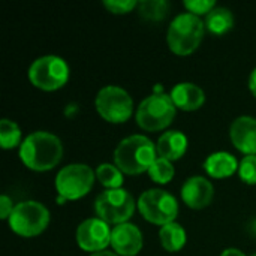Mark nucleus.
Listing matches in <instances>:
<instances>
[{"instance_id": "obj_1", "label": "nucleus", "mask_w": 256, "mask_h": 256, "mask_svg": "<svg viewBox=\"0 0 256 256\" xmlns=\"http://www.w3.org/2000/svg\"><path fill=\"white\" fill-rule=\"evenodd\" d=\"M63 158V144L51 132L38 130L27 135L20 146V159L30 170L45 172L56 168Z\"/></svg>"}, {"instance_id": "obj_2", "label": "nucleus", "mask_w": 256, "mask_h": 256, "mask_svg": "<svg viewBox=\"0 0 256 256\" xmlns=\"http://www.w3.org/2000/svg\"><path fill=\"white\" fill-rule=\"evenodd\" d=\"M156 146L144 135H130L118 142L114 150V165L128 176H140L150 170L156 160Z\"/></svg>"}, {"instance_id": "obj_3", "label": "nucleus", "mask_w": 256, "mask_h": 256, "mask_svg": "<svg viewBox=\"0 0 256 256\" xmlns=\"http://www.w3.org/2000/svg\"><path fill=\"white\" fill-rule=\"evenodd\" d=\"M177 106L174 105L170 94L162 92L159 86L154 93L147 96L136 108L135 120L142 130L159 132L165 130L176 118Z\"/></svg>"}, {"instance_id": "obj_4", "label": "nucleus", "mask_w": 256, "mask_h": 256, "mask_svg": "<svg viewBox=\"0 0 256 256\" xmlns=\"http://www.w3.org/2000/svg\"><path fill=\"white\" fill-rule=\"evenodd\" d=\"M204 33H206L204 21L200 16L186 12L177 15L171 21L166 33V42L174 54L190 56L200 48L204 39Z\"/></svg>"}, {"instance_id": "obj_5", "label": "nucleus", "mask_w": 256, "mask_h": 256, "mask_svg": "<svg viewBox=\"0 0 256 256\" xmlns=\"http://www.w3.org/2000/svg\"><path fill=\"white\" fill-rule=\"evenodd\" d=\"M96 172L86 164H70L63 166L56 176L57 202L76 201L84 198L93 189Z\"/></svg>"}, {"instance_id": "obj_6", "label": "nucleus", "mask_w": 256, "mask_h": 256, "mask_svg": "<svg viewBox=\"0 0 256 256\" xmlns=\"http://www.w3.org/2000/svg\"><path fill=\"white\" fill-rule=\"evenodd\" d=\"M50 210L39 201H22L15 204L8 219L9 228L20 237L32 238L40 236L50 225Z\"/></svg>"}, {"instance_id": "obj_7", "label": "nucleus", "mask_w": 256, "mask_h": 256, "mask_svg": "<svg viewBox=\"0 0 256 256\" xmlns=\"http://www.w3.org/2000/svg\"><path fill=\"white\" fill-rule=\"evenodd\" d=\"M136 202L126 189H105L94 200V212L108 225L126 224L135 213Z\"/></svg>"}, {"instance_id": "obj_8", "label": "nucleus", "mask_w": 256, "mask_h": 256, "mask_svg": "<svg viewBox=\"0 0 256 256\" xmlns=\"http://www.w3.org/2000/svg\"><path fill=\"white\" fill-rule=\"evenodd\" d=\"M28 80L39 90L56 92L68 82L69 66L58 56H42L30 64Z\"/></svg>"}, {"instance_id": "obj_9", "label": "nucleus", "mask_w": 256, "mask_h": 256, "mask_svg": "<svg viewBox=\"0 0 256 256\" xmlns=\"http://www.w3.org/2000/svg\"><path fill=\"white\" fill-rule=\"evenodd\" d=\"M136 207L141 216L153 225H168L178 216L177 200L162 189H148L138 198Z\"/></svg>"}, {"instance_id": "obj_10", "label": "nucleus", "mask_w": 256, "mask_h": 256, "mask_svg": "<svg viewBox=\"0 0 256 256\" xmlns=\"http://www.w3.org/2000/svg\"><path fill=\"white\" fill-rule=\"evenodd\" d=\"M98 114L108 123H126L134 112L132 96L118 86H106L99 90L94 99Z\"/></svg>"}, {"instance_id": "obj_11", "label": "nucleus", "mask_w": 256, "mask_h": 256, "mask_svg": "<svg viewBox=\"0 0 256 256\" xmlns=\"http://www.w3.org/2000/svg\"><path fill=\"white\" fill-rule=\"evenodd\" d=\"M111 228L99 218H90L76 228V243L81 250L96 254L111 246Z\"/></svg>"}, {"instance_id": "obj_12", "label": "nucleus", "mask_w": 256, "mask_h": 256, "mask_svg": "<svg viewBox=\"0 0 256 256\" xmlns=\"http://www.w3.org/2000/svg\"><path fill=\"white\" fill-rule=\"evenodd\" d=\"M144 246L141 230L130 224H122L111 231V248L118 256H136Z\"/></svg>"}, {"instance_id": "obj_13", "label": "nucleus", "mask_w": 256, "mask_h": 256, "mask_svg": "<svg viewBox=\"0 0 256 256\" xmlns=\"http://www.w3.org/2000/svg\"><path fill=\"white\" fill-rule=\"evenodd\" d=\"M214 188L210 180L202 176L189 177L182 186V200L192 210H202L212 204Z\"/></svg>"}, {"instance_id": "obj_14", "label": "nucleus", "mask_w": 256, "mask_h": 256, "mask_svg": "<svg viewBox=\"0 0 256 256\" xmlns=\"http://www.w3.org/2000/svg\"><path fill=\"white\" fill-rule=\"evenodd\" d=\"M230 138L234 147L246 156L256 154V118L250 116L237 117L230 128Z\"/></svg>"}, {"instance_id": "obj_15", "label": "nucleus", "mask_w": 256, "mask_h": 256, "mask_svg": "<svg viewBox=\"0 0 256 256\" xmlns=\"http://www.w3.org/2000/svg\"><path fill=\"white\" fill-rule=\"evenodd\" d=\"M177 110L182 111H196L206 104L204 90L194 82H178L172 87L170 93Z\"/></svg>"}, {"instance_id": "obj_16", "label": "nucleus", "mask_w": 256, "mask_h": 256, "mask_svg": "<svg viewBox=\"0 0 256 256\" xmlns=\"http://www.w3.org/2000/svg\"><path fill=\"white\" fill-rule=\"evenodd\" d=\"M186 150H188V136L180 130L164 132L156 142L158 156L170 162L182 159Z\"/></svg>"}, {"instance_id": "obj_17", "label": "nucleus", "mask_w": 256, "mask_h": 256, "mask_svg": "<svg viewBox=\"0 0 256 256\" xmlns=\"http://www.w3.org/2000/svg\"><path fill=\"white\" fill-rule=\"evenodd\" d=\"M238 160L234 154L228 152H216L212 153L206 162H204V170L212 178H228L234 176L238 171Z\"/></svg>"}, {"instance_id": "obj_18", "label": "nucleus", "mask_w": 256, "mask_h": 256, "mask_svg": "<svg viewBox=\"0 0 256 256\" xmlns=\"http://www.w3.org/2000/svg\"><path fill=\"white\" fill-rule=\"evenodd\" d=\"M159 240H160L162 248L166 252L176 254V252H180L184 248L188 236H186L184 228L180 224L172 222V224L164 225L159 230Z\"/></svg>"}, {"instance_id": "obj_19", "label": "nucleus", "mask_w": 256, "mask_h": 256, "mask_svg": "<svg viewBox=\"0 0 256 256\" xmlns=\"http://www.w3.org/2000/svg\"><path fill=\"white\" fill-rule=\"evenodd\" d=\"M206 28L214 36H224L234 27V15L228 8L216 6L206 16Z\"/></svg>"}, {"instance_id": "obj_20", "label": "nucleus", "mask_w": 256, "mask_h": 256, "mask_svg": "<svg viewBox=\"0 0 256 256\" xmlns=\"http://www.w3.org/2000/svg\"><path fill=\"white\" fill-rule=\"evenodd\" d=\"M22 144V134L20 126L9 120L2 118L0 122V146L3 150H10Z\"/></svg>"}, {"instance_id": "obj_21", "label": "nucleus", "mask_w": 256, "mask_h": 256, "mask_svg": "<svg viewBox=\"0 0 256 256\" xmlns=\"http://www.w3.org/2000/svg\"><path fill=\"white\" fill-rule=\"evenodd\" d=\"M170 10V3L165 0H142L138 2V14L147 21H162Z\"/></svg>"}, {"instance_id": "obj_22", "label": "nucleus", "mask_w": 256, "mask_h": 256, "mask_svg": "<svg viewBox=\"0 0 256 256\" xmlns=\"http://www.w3.org/2000/svg\"><path fill=\"white\" fill-rule=\"evenodd\" d=\"M98 182L106 189H122L123 186V172L112 164H100L96 168Z\"/></svg>"}, {"instance_id": "obj_23", "label": "nucleus", "mask_w": 256, "mask_h": 256, "mask_svg": "<svg viewBox=\"0 0 256 256\" xmlns=\"http://www.w3.org/2000/svg\"><path fill=\"white\" fill-rule=\"evenodd\" d=\"M147 172H148V177L152 178V182H154L158 184H168L174 178L176 170H174L172 162L158 156Z\"/></svg>"}, {"instance_id": "obj_24", "label": "nucleus", "mask_w": 256, "mask_h": 256, "mask_svg": "<svg viewBox=\"0 0 256 256\" xmlns=\"http://www.w3.org/2000/svg\"><path fill=\"white\" fill-rule=\"evenodd\" d=\"M238 176L242 178L243 183L249 184V186H255L256 184V154L252 156H244L240 160V166H238Z\"/></svg>"}, {"instance_id": "obj_25", "label": "nucleus", "mask_w": 256, "mask_h": 256, "mask_svg": "<svg viewBox=\"0 0 256 256\" xmlns=\"http://www.w3.org/2000/svg\"><path fill=\"white\" fill-rule=\"evenodd\" d=\"M183 4L189 14L196 15V16H200V15L207 16L216 8V2H213V0H186Z\"/></svg>"}, {"instance_id": "obj_26", "label": "nucleus", "mask_w": 256, "mask_h": 256, "mask_svg": "<svg viewBox=\"0 0 256 256\" xmlns=\"http://www.w3.org/2000/svg\"><path fill=\"white\" fill-rule=\"evenodd\" d=\"M104 6L116 15H124L138 8L136 0H104Z\"/></svg>"}, {"instance_id": "obj_27", "label": "nucleus", "mask_w": 256, "mask_h": 256, "mask_svg": "<svg viewBox=\"0 0 256 256\" xmlns=\"http://www.w3.org/2000/svg\"><path fill=\"white\" fill-rule=\"evenodd\" d=\"M14 202H12V200L8 196V195H2L0 196V218L3 219V220H8L9 219V216L12 214V212H14Z\"/></svg>"}, {"instance_id": "obj_28", "label": "nucleus", "mask_w": 256, "mask_h": 256, "mask_svg": "<svg viewBox=\"0 0 256 256\" xmlns=\"http://www.w3.org/2000/svg\"><path fill=\"white\" fill-rule=\"evenodd\" d=\"M220 256H246L244 252H242L240 249H236V248H230V249H225Z\"/></svg>"}, {"instance_id": "obj_29", "label": "nucleus", "mask_w": 256, "mask_h": 256, "mask_svg": "<svg viewBox=\"0 0 256 256\" xmlns=\"http://www.w3.org/2000/svg\"><path fill=\"white\" fill-rule=\"evenodd\" d=\"M249 90L252 92V94L256 98V68L252 70V74L249 76Z\"/></svg>"}, {"instance_id": "obj_30", "label": "nucleus", "mask_w": 256, "mask_h": 256, "mask_svg": "<svg viewBox=\"0 0 256 256\" xmlns=\"http://www.w3.org/2000/svg\"><path fill=\"white\" fill-rule=\"evenodd\" d=\"M90 256H118L116 252H108V250H102V252H96V254H92Z\"/></svg>"}, {"instance_id": "obj_31", "label": "nucleus", "mask_w": 256, "mask_h": 256, "mask_svg": "<svg viewBox=\"0 0 256 256\" xmlns=\"http://www.w3.org/2000/svg\"><path fill=\"white\" fill-rule=\"evenodd\" d=\"M252 256H256V254H255V255H252Z\"/></svg>"}]
</instances>
